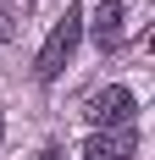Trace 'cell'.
<instances>
[{"label":"cell","instance_id":"cell-1","mask_svg":"<svg viewBox=\"0 0 155 160\" xmlns=\"http://www.w3.org/2000/svg\"><path fill=\"white\" fill-rule=\"evenodd\" d=\"M78 39H83V11H78V6H67V11H61V22L50 28L45 50H39V61H33V72H39V83H56V78L67 72V61H72Z\"/></svg>","mask_w":155,"mask_h":160},{"label":"cell","instance_id":"cell-2","mask_svg":"<svg viewBox=\"0 0 155 160\" xmlns=\"http://www.w3.org/2000/svg\"><path fill=\"white\" fill-rule=\"evenodd\" d=\"M133 88H122V83H111V88H94L89 99H83V122H89L94 132H111V127H133Z\"/></svg>","mask_w":155,"mask_h":160},{"label":"cell","instance_id":"cell-3","mask_svg":"<svg viewBox=\"0 0 155 160\" xmlns=\"http://www.w3.org/2000/svg\"><path fill=\"white\" fill-rule=\"evenodd\" d=\"M133 149H139V132L133 127H111V132H89L83 160H133Z\"/></svg>","mask_w":155,"mask_h":160},{"label":"cell","instance_id":"cell-4","mask_svg":"<svg viewBox=\"0 0 155 160\" xmlns=\"http://www.w3.org/2000/svg\"><path fill=\"white\" fill-rule=\"evenodd\" d=\"M122 22H127V0H105V6H100V11H94V44L100 50H116L122 44Z\"/></svg>","mask_w":155,"mask_h":160},{"label":"cell","instance_id":"cell-5","mask_svg":"<svg viewBox=\"0 0 155 160\" xmlns=\"http://www.w3.org/2000/svg\"><path fill=\"white\" fill-rule=\"evenodd\" d=\"M11 39H17V6L0 0V44H11Z\"/></svg>","mask_w":155,"mask_h":160},{"label":"cell","instance_id":"cell-6","mask_svg":"<svg viewBox=\"0 0 155 160\" xmlns=\"http://www.w3.org/2000/svg\"><path fill=\"white\" fill-rule=\"evenodd\" d=\"M0 138H6V122H0Z\"/></svg>","mask_w":155,"mask_h":160}]
</instances>
